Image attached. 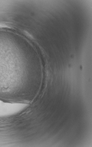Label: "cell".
<instances>
[{"label":"cell","mask_w":92,"mask_h":147,"mask_svg":"<svg viewBox=\"0 0 92 147\" xmlns=\"http://www.w3.org/2000/svg\"><path fill=\"white\" fill-rule=\"evenodd\" d=\"M27 107L23 102H7L0 99V118L11 117L19 114Z\"/></svg>","instance_id":"6da1fadb"},{"label":"cell","mask_w":92,"mask_h":147,"mask_svg":"<svg viewBox=\"0 0 92 147\" xmlns=\"http://www.w3.org/2000/svg\"><path fill=\"white\" fill-rule=\"evenodd\" d=\"M25 33L26 34H27L28 36L30 37V38H33V37L28 32H27L26 31Z\"/></svg>","instance_id":"7a4b0ae2"}]
</instances>
